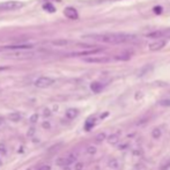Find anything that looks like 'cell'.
<instances>
[{"instance_id":"6da1fadb","label":"cell","mask_w":170,"mask_h":170,"mask_svg":"<svg viewBox=\"0 0 170 170\" xmlns=\"http://www.w3.org/2000/svg\"><path fill=\"white\" fill-rule=\"evenodd\" d=\"M83 38L91 39V41L109 43V44H121L134 41V36L130 34H121V33H106V34H89L85 35Z\"/></svg>"},{"instance_id":"7a4b0ae2","label":"cell","mask_w":170,"mask_h":170,"mask_svg":"<svg viewBox=\"0 0 170 170\" xmlns=\"http://www.w3.org/2000/svg\"><path fill=\"white\" fill-rule=\"evenodd\" d=\"M23 7V4L21 1L16 0H9V1H4L0 4V11H16Z\"/></svg>"},{"instance_id":"3957f363","label":"cell","mask_w":170,"mask_h":170,"mask_svg":"<svg viewBox=\"0 0 170 170\" xmlns=\"http://www.w3.org/2000/svg\"><path fill=\"white\" fill-rule=\"evenodd\" d=\"M54 83V80L50 76H39L36 81H35V86L37 88H48L52 86Z\"/></svg>"},{"instance_id":"277c9868","label":"cell","mask_w":170,"mask_h":170,"mask_svg":"<svg viewBox=\"0 0 170 170\" xmlns=\"http://www.w3.org/2000/svg\"><path fill=\"white\" fill-rule=\"evenodd\" d=\"M148 38H170V29H161L147 35Z\"/></svg>"},{"instance_id":"5b68a950","label":"cell","mask_w":170,"mask_h":170,"mask_svg":"<svg viewBox=\"0 0 170 170\" xmlns=\"http://www.w3.org/2000/svg\"><path fill=\"white\" fill-rule=\"evenodd\" d=\"M164 46H166V41L162 39V38H157V39H155L154 42H152L149 44V50L151 51H157V50H161Z\"/></svg>"},{"instance_id":"8992f818","label":"cell","mask_w":170,"mask_h":170,"mask_svg":"<svg viewBox=\"0 0 170 170\" xmlns=\"http://www.w3.org/2000/svg\"><path fill=\"white\" fill-rule=\"evenodd\" d=\"M109 60H110V58L106 56L88 57V58H85V61H87V63H108Z\"/></svg>"},{"instance_id":"52a82bcc","label":"cell","mask_w":170,"mask_h":170,"mask_svg":"<svg viewBox=\"0 0 170 170\" xmlns=\"http://www.w3.org/2000/svg\"><path fill=\"white\" fill-rule=\"evenodd\" d=\"M64 14L66 15V18H68V19H71V20H75L78 19V12L74 9V8L72 7H68L65 9L64 12Z\"/></svg>"},{"instance_id":"ba28073f","label":"cell","mask_w":170,"mask_h":170,"mask_svg":"<svg viewBox=\"0 0 170 170\" xmlns=\"http://www.w3.org/2000/svg\"><path fill=\"white\" fill-rule=\"evenodd\" d=\"M78 113H79V111L76 109H74V108H70V109L66 110V117L68 118V119H74V118L78 116Z\"/></svg>"},{"instance_id":"9c48e42d","label":"cell","mask_w":170,"mask_h":170,"mask_svg":"<svg viewBox=\"0 0 170 170\" xmlns=\"http://www.w3.org/2000/svg\"><path fill=\"white\" fill-rule=\"evenodd\" d=\"M119 166H121V164H119V161H118V160H116V159H112V160H110L109 161V163H108V167H109V168H111V169H118V168H119Z\"/></svg>"},{"instance_id":"30bf717a","label":"cell","mask_w":170,"mask_h":170,"mask_svg":"<svg viewBox=\"0 0 170 170\" xmlns=\"http://www.w3.org/2000/svg\"><path fill=\"white\" fill-rule=\"evenodd\" d=\"M118 139H119V136L118 134H111V136H109L108 137V141H109L110 144H117V141H118Z\"/></svg>"},{"instance_id":"8fae6325","label":"cell","mask_w":170,"mask_h":170,"mask_svg":"<svg viewBox=\"0 0 170 170\" xmlns=\"http://www.w3.org/2000/svg\"><path fill=\"white\" fill-rule=\"evenodd\" d=\"M76 160V155L74 154H70L66 157V166H68V164H71V163H74Z\"/></svg>"},{"instance_id":"7c38bea8","label":"cell","mask_w":170,"mask_h":170,"mask_svg":"<svg viewBox=\"0 0 170 170\" xmlns=\"http://www.w3.org/2000/svg\"><path fill=\"white\" fill-rule=\"evenodd\" d=\"M8 118H9L12 121H20V119H21V115H20V113L14 112V113H11Z\"/></svg>"},{"instance_id":"4fadbf2b","label":"cell","mask_w":170,"mask_h":170,"mask_svg":"<svg viewBox=\"0 0 170 170\" xmlns=\"http://www.w3.org/2000/svg\"><path fill=\"white\" fill-rule=\"evenodd\" d=\"M94 123H95V119L94 118H89L87 121H86V130L87 131H89V130L94 126Z\"/></svg>"},{"instance_id":"5bb4252c","label":"cell","mask_w":170,"mask_h":170,"mask_svg":"<svg viewBox=\"0 0 170 170\" xmlns=\"http://www.w3.org/2000/svg\"><path fill=\"white\" fill-rule=\"evenodd\" d=\"M106 136L104 134V133H100V134H97V136H96L95 140H96L97 142H102V141L106 139Z\"/></svg>"},{"instance_id":"9a60e30c","label":"cell","mask_w":170,"mask_h":170,"mask_svg":"<svg viewBox=\"0 0 170 170\" xmlns=\"http://www.w3.org/2000/svg\"><path fill=\"white\" fill-rule=\"evenodd\" d=\"M101 85H100V83H97V82H94L93 83V85H91V89H93V90L94 91H100L101 90Z\"/></svg>"},{"instance_id":"2e32d148","label":"cell","mask_w":170,"mask_h":170,"mask_svg":"<svg viewBox=\"0 0 170 170\" xmlns=\"http://www.w3.org/2000/svg\"><path fill=\"white\" fill-rule=\"evenodd\" d=\"M152 134H153V137H154V138H156V139H157V138H160V137H161V130H160V129H154V130H153V133H152Z\"/></svg>"},{"instance_id":"e0dca14e","label":"cell","mask_w":170,"mask_h":170,"mask_svg":"<svg viewBox=\"0 0 170 170\" xmlns=\"http://www.w3.org/2000/svg\"><path fill=\"white\" fill-rule=\"evenodd\" d=\"M34 134H35V127H34V126H31L30 129L28 130L27 136H28V137H34Z\"/></svg>"},{"instance_id":"ac0fdd59","label":"cell","mask_w":170,"mask_h":170,"mask_svg":"<svg viewBox=\"0 0 170 170\" xmlns=\"http://www.w3.org/2000/svg\"><path fill=\"white\" fill-rule=\"evenodd\" d=\"M87 152H88V154H95L96 153V148L94 147V146H89V147L87 148Z\"/></svg>"},{"instance_id":"d6986e66","label":"cell","mask_w":170,"mask_h":170,"mask_svg":"<svg viewBox=\"0 0 170 170\" xmlns=\"http://www.w3.org/2000/svg\"><path fill=\"white\" fill-rule=\"evenodd\" d=\"M57 164H58V166H64V164H66V159H64V157L58 159L57 160Z\"/></svg>"},{"instance_id":"ffe728a7","label":"cell","mask_w":170,"mask_h":170,"mask_svg":"<svg viewBox=\"0 0 170 170\" xmlns=\"http://www.w3.org/2000/svg\"><path fill=\"white\" fill-rule=\"evenodd\" d=\"M37 121H38V115H37V113H34V115L30 117V121L33 123V124H35Z\"/></svg>"},{"instance_id":"44dd1931","label":"cell","mask_w":170,"mask_h":170,"mask_svg":"<svg viewBox=\"0 0 170 170\" xmlns=\"http://www.w3.org/2000/svg\"><path fill=\"white\" fill-rule=\"evenodd\" d=\"M36 170H51V167L49 164H44V166H41L39 168H37Z\"/></svg>"},{"instance_id":"7402d4cb","label":"cell","mask_w":170,"mask_h":170,"mask_svg":"<svg viewBox=\"0 0 170 170\" xmlns=\"http://www.w3.org/2000/svg\"><path fill=\"white\" fill-rule=\"evenodd\" d=\"M42 126H43V129H45V130H49L50 127H51L49 121H43V123H42Z\"/></svg>"},{"instance_id":"603a6c76","label":"cell","mask_w":170,"mask_h":170,"mask_svg":"<svg viewBox=\"0 0 170 170\" xmlns=\"http://www.w3.org/2000/svg\"><path fill=\"white\" fill-rule=\"evenodd\" d=\"M83 169V163L78 162L75 163V170H82Z\"/></svg>"},{"instance_id":"cb8c5ba5","label":"cell","mask_w":170,"mask_h":170,"mask_svg":"<svg viewBox=\"0 0 170 170\" xmlns=\"http://www.w3.org/2000/svg\"><path fill=\"white\" fill-rule=\"evenodd\" d=\"M43 115H44V117H50V115H51V111H50V109H44V111H43Z\"/></svg>"},{"instance_id":"d4e9b609","label":"cell","mask_w":170,"mask_h":170,"mask_svg":"<svg viewBox=\"0 0 170 170\" xmlns=\"http://www.w3.org/2000/svg\"><path fill=\"white\" fill-rule=\"evenodd\" d=\"M0 152H1V154H6V147L4 144H0Z\"/></svg>"},{"instance_id":"484cf974","label":"cell","mask_w":170,"mask_h":170,"mask_svg":"<svg viewBox=\"0 0 170 170\" xmlns=\"http://www.w3.org/2000/svg\"><path fill=\"white\" fill-rule=\"evenodd\" d=\"M161 104H164V106H170V101H164V102H161Z\"/></svg>"},{"instance_id":"4316f807","label":"cell","mask_w":170,"mask_h":170,"mask_svg":"<svg viewBox=\"0 0 170 170\" xmlns=\"http://www.w3.org/2000/svg\"><path fill=\"white\" fill-rule=\"evenodd\" d=\"M64 170H71V168H70V167H65V168H64Z\"/></svg>"},{"instance_id":"83f0119b","label":"cell","mask_w":170,"mask_h":170,"mask_svg":"<svg viewBox=\"0 0 170 170\" xmlns=\"http://www.w3.org/2000/svg\"><path fill=\"white\" fill-rule=\"evenodd\" d=\"M0 124H3V119H0Z\"/></svg>"},{"instance_id":"f1b7e54d","label":"cell","mask_w":170,"mask_h":170,"mask_svg":"<svg viewBox=\"0 0 170 170\" xmlns=\"http://www.w3.org/2000/svg\"><path fill=\"white\" fill-rule=\"evenodd\" d=\"M0 164H1V161H0Z\"/></svg>"}]
</instances>
